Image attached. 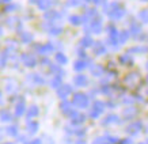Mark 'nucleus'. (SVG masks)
<instances>
[{
  "instance_id": "f257e3e1",
  "label": "nucleus",
  "mask_w": 148,
  "mask_h": 144,
  "mask_svg": "<svg viewBox=\"0 0 148 144\" xmlns=\"http://www.w3.org/2000/svg\"><path fill=\"white\" fill-rule=\"evenodd\" d=\"M106 12H108L113 19H120L122 15H124V12H125V11H124V8H122V7H120V5L117 4V3H116V4L113 3L109 8H106Z\"/></svg>"
},
{
  "instance_id": "f03ea898",
  "label": "nucleus",
  "mask_w": 148,
  "mask_h": 144,
  "mask_svg": "<svg viewBox=\"0 0 148 144\" xmlns=\"http://www.w3.org/2000/svg\"><path fill=\"white\" fill-rule=\"evenodd\" d=\"M72 104L75 105V106H79V108H86V106L88 105V98H87V95L80 94V93H79V94L73 95Z\"/></svg>"
},
{
  "instance_id": "7ed1b4c3",
  "label": "nucleus",
  "mask_w": 148,
  "mask_h": 144,
  "mask_svg": "<svg viewBox=\"0 0 148 144\" xmlns=\"http://www.w3.org/2000/svg\"><path fill=\"white\" fill-rule=\"evenodd\" d=\"M22 61H23V64L25 65H27V67H34L37 64V60H36V57L33 56V54H30V53H25L22 56Z\"/></svg>"
},
{
  "instance_id": "20e7f679",
  "label": "nucleus",
  "mask_w": 148,
  "mask_h": 144,
  "mask_svg": "<svg viewBox=\"0 0 148 144\" xmlns=\"http://www.w3.org/2000/svg\"><path fill=\"white\" fill-rule=\"evenodd\" d=\"M71 86H68V84H63V86H60L58 87V97L60 98H65V97H68V95L71 94Z\"/></svg>"
},
{
  "instance_id": "39448f33",
  "label": "nucleus",
  "mask_w": 148,
  "mask_h": 144,
  "mask_svg": "<svg viewBox=\"0 0 148 144\" xmlns=\"http://www.w3.org/2000/svg\"><path fill=\"white\" fill-rule=\"evenodd\" d=\"M37 4L41 10H48L52 7V0H37Z\"/></svg>"
},
{
  "instance_id": "423d86ee",
  "label": "nucleus",
  "mask_w": 148,
  "mask_h": 144,
  "mask_svg": "<svg viewBox=\"0 0 148 144\" xmlns=\"http://www.w3.org/2000/svg\"><path fill=\"white\" fill-rule=\"evenodd\" d=\"M37 49H38L40 53H50L53 50V46L50 45V44H46V45H38Z\"/></svg>"
},
{
  "instance_id": "0eeeda50",
  "label": "nucleus",
  "mask_w": 148,
  "mask_h": 144,
  "mask_svg": "<svg viewBox=\"0 0 148 144\" xmlns=\"http://www.w3.org/2000/svg\"><path fill=\"white\" fill-rule=\"evenodd\" d=\"M60 18V14L56 12V11H49V12L45 14V19L46 21H54V19Z\"/></svg>"
},
{
  "instance_id": "6e6552de",
  "label": "nucleus",
  "mask_w": 148,
  "mask_h": 144,
  "mask_svg": "<svg viewBox=\"0 0 148 144\" xmlns=\"http://www.w3.org/2000/svg\"><path fill=\"white\" fill-rule=\"evenodd\" d=\"M75 83H76L77 86H86L87 84V77H86L84 75H77V76L75 77Z\"/></svg>"
},
{
  "instance_id": "1a4fd4ad",
  "label": "nucleus",
  "mask_w": 148,
  "mask_h": 144,
  "mask_svg": "<svg viewBox=\"0 0 148 144\" xmlns=\"http://www.w3.org/2000/svg\"><path fill=\"white\" fill-rule=\"evenodd\" d=\"M23 110H25V104H18L16 105V108H15V114L16 116H22L23 114Z\"/></svg>"
},
{
  "instance_id": "9d476101",
  "label": "nucleus",
  "mask_w": 148,
  "mask_h": 144,
  "mask_svg": "<svg viewBox=\"0 0 148 144\" xmlns=\"http://www.w3.org/2000/svg\"><path fill=\"white\" fill-rule=\"evenodd\" d=\"M56 61H57L58 64H65L67 63V57H65L63 53H57L56 54Z\"/></svg>"
},
{
  "instance_id": "9b49d317",
  "label": "nucleus",
  "mask_w": 148,
  "mask_h": 144,
  "mask_svg": "<svg viewBox=\"0 0 148 144\" xmlns=\"http://www.w3.org/2000/svg\"><path fill=\"white\" fill-rule=\"evenodd\" d=\"M84 68H86V61L79 60V61L75 63V69H76V71H82V69H84Z\"/></svg>"
},
{
  "instance_id": "f8f14e48",
  "label": "nucleus",
  "mask_w": 148,
  "mask_h": 144,
  "mask_svg": "<svg viewBox=\"0 0 148 144\" xmlns=\"http://www.w3.org/2000/svg\"><path fill=\"white\" fill-rule=\"evenodd\" d=\"M69 22H71L72 25H80V23H82V18H80V16H76V15H72L71 18H69Z\"/></svg>"
},
{
  "instance_id": "ddd939ff",
  "label": "nucleus",
  "mask_w": 148,
  "mask_h": 144,
  "mask_svg": "<svg viewBox=\"0 0 148 144\" xmlns=\"http://www.w3.org/2000/svg\"><path fill=\"white\" fill-rule=\"evenodd\" d=\"M102 109H103L102 104H101V102H97V104L94 105V110L91 112V114H94V117H95V114H97V113H99L101 110H102Z\"/></svg>"
},
{
  "instance_id": "4468645a",
  "label": "nucleus",
  "mask_w": 148,
  "mask_h": 144,
  "mask_svg": "<svg viewBox=\"0 0 148 144\" xmlns=\"http://www.w3.org/2000/svg\"><path fill=\"white\" fill-rule=\"evenodd\" d=\"M33 40V36L30 33H22V41L23 42H30Z\"/></svg>"
},
{
  "instance_id": "2eb2a0df",
  "label": "nucleus",
  "mask_w": 148,
  "mask_h": 144,
  "mask_svg": "<svg viewBox=\"0 0 148 144\" xmlns=\"http://www.w3.org/2000/svg\"><path fill=\"white\" fill-rule=\"evenodd\" d=\"M95 53L97 54L105 53V46H103L102 44H97V45H95Z\"/></svg>"
},
{
  "instance_id": "dca6fc26",
  "label": "nucleus",
  "mask_w": 148,
  "mask_h": 144,
  "mask_svg": "<svg viewBox=\"0 0 148 144\" xmlns=\"http://www.w3.org/2000/svg\"><path fill=\"white\" fill-rule=\"evenodd\" d=\"M80 44H82V46H91V45H92V40L86 37V38H83V40H82Z\"/></svg>"
},
{
  "instance_id": "f3484780",
  "label": "nucleus",
  "mask_w": 148,
  "mask_h": 144,
  "mask_svg": "<svg viewBox=\"0 0 148 144\" xmlns=\"http://www.w3.org/2000/svg\"><path fill=\"white\" fill-rule=\"evenodd\" d=\"M139 16H140L141 19H143L144 22H148V10H143V11L140 12Z\"/></svg>"
},
{
  "instance_id": "a211bd4d",
  "label": "nucleus",
  "mask_w": 148,
  "mask_h": 144,
  "mask_svg": "<svg viewBox=\"0 0 148 144\" xmlns=\"http://www.w3.org/2000/svg\"><path fill=\"white\" fill-rule=\"evenodd\" d=\"M36 114H38V108H37V106H32L30 110H29V117H33V116H36Z\"/></svg>"
},
{
  "instance_id": "6ab92c4d",
  "label": "nucleus",
  "mask_w": 148,
  "mask_h": 144,
  "mask_svg": "<svg viewBox=\"0 0 148 144\" xmlns=\"http://www.w3.org/2000/svg\"><path fill=\"white\" fill-rule=\"evenodd\" d=\"M52 86H53V87H60V86H61V79H60V77H54L53 80H52Z\"/></svg>"
},
{
  "instance_id": "aec40b11",
  "label": "nucleus",
  "mask_w": 148,
  "mask_h": 144,
  "mask_svg": "<svg viewBox=\"0 0 148 144\" xmlns=\"http://www.w3.org/2000/svg\"><path fill=\"white\" fill-rule=\"evenodd\" d=\"M91 69H92V72H94V75H101V73H102V68L98 67V65H94Z\"/></svg>"
},
{
  "instance_id": "412c9836",
  "label": "nucleus",
  "mask_w": 148,
  "mask_h": 144,
  "mask_svg": "<svg viewBox=\"0 0 148 144\" xmlns=\"http://www.w3.org/2000/svg\"><path fill=\"white\" fill-rule=\"evenodd\" d=\"M49 30V33H52V34H60L61 33V29L60 27H52V29H48Z\"/></svg>"
},
{
  "instance_id": "4be33fe9",
  "label": "nucleus",
  "mask_w": 148,
  "mask_h": 144,
  "mask_svg": "<svg viewBox=\"0 0 148 144\" xmlns=\"http://www.w3.org/2000/svg\"><path fill=\"white\" fill-rule=\"evenodd\" d=\"M0 118L1 120H10L8 112H0Z\"/></svg>"
},
{
  "instance_id": "5701e85b",
  "label": "nucleus",
  "mask_w": 148,
  "mask_h": 144,
  "mask_svg": "<svg viewBox=\"0 0 148 144\" xmlns=\"http://www.w3.org/2000/svg\"><path fill=\"white\" fill-rule=\"evenodd\" d=\"M61 109H63L64 112H69V104L68 102H63L61 104Z\"/></svg>"
},
{
  "instance_id": "b1692460",
  "label": "nucleus",
  "mask_w": 148,
  "mask_h": 144,
  "mask_svg": "<svg viewBox=\"0 0 148 144\" xmlns=\"http://www.w3.org/2000/svg\"><path fill=\"white\" fill-rule=\"evenodd\" d=\"M52 69H53L54 71V73H63V71H61V69H60V68H57V67H52Z\"/></svg>"
},
{
  "instance_id": "393cba45",
  "label": "nucleus",
  "mask_w": 148,
  "mask_h": 144,
  "mask_svg": "<svg viewBox=\"0 0 148 144\" xmlns=\"http://www.w3.org/2000/svg\"><path fill=\"white\" fill-rule=\"evenodd\" d=\"M14 10H16V5H8L5 8V11H14Z\"/></svg>"
},
{
  "instance_id": "a878e982",
  "label": "nucleus",
  "mask_w": 148,
  "mask_h": 144,
  "mask_svg": "<svg viewBox=\"0 0 148 144\" xmlns=\"http://www.w3.org/2000/svg\"><path fill=\"white\" fill-rule=\"evenodd\" d=\"M126 37H128V33L124 32V33L121 34V41H125V40H126Z\"/></svg>"
},
{
  "instance_id": "bb28decb",
  "label": "nucleus",
  "mask_w": 148,
  "mask_h": 144,
  "mask_svg": "<svg viewBox=\"0 0 148 144\" xmlns=\"http://www.w3.org/2000/svg\"><path fill=\"white\" fill-rule=\"evenodd\" d=\"M91 1H94L95 4H99V3H103L105 0H91Z\"/></svg>"
},
{
  "instance_id": "cd10ccee",
  "label": "nucleus",
  "mask_w": 148,
  "mask_h": 144,
  "mask_svg": "<svg viewBox=\"0 0 148 144\" xmlns=\"http://www.w3.org/2000/svg\"><path fill=\"white\" fill-rule=\"evenodd\" d=\"M10 0H0V3H8Z\"/></svg>"
},
{
  "instance_id": "c85d7f7f",
  "label": "nucleus",
  "mask_w": 148,
  "mask_h": 144,
  "mask_svg": "<svg viewBox=\"0 0 148 144\" xmlns=\"http://www.w3.org/2000/svg\"><path fill=\"white\" fill-rule=\"evenodd\" d=\"M0 102H1V94H0Z\"/></svg>"
},
{
  "instance_id": "c756f323",
  "label": "nucleus",
  "mask_w": 148,
  "mask_h": 144,
  "mask_svg": "<svg viewBox=\"0 0 148 144\" xmlns=\"http://www.w3.org/2000/svg\"><path fill=\"white\" fill-rule=\"evenodd\" d=\"M0 34H1V29H0Z\"/></svg>"
},
{
  "instance_id": "7c9ffc66",
  "label": "nucleus",
  "mask_w": 148,
  "mask_h": 144,
  "mask_svg": "<svg viewBox=\"0 0 148 144\" xmlns=\"http://www.w3.org/2000/svg\"><path fill=\"white\" fill-rule=\"evenodd\" d=\"M88 1H91V0H88Z\"/></svg>"
}]
</instances>
